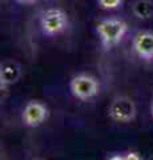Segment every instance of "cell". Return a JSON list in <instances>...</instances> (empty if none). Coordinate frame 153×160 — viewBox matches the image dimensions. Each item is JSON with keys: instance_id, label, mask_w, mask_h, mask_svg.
Wrapping results in <instances>:
<instances>
[{"instance_id": "1", "label": "cell", "mask_w": 153, "mask_h": 160, "mask_svg": "<svg viewBox=\"0 0 153 160\" xmlns=\"http://www.w3.org/2000/svg\"><path fill=\"white\" fill-rule=\"evenodd\" d=\"M127 29L128 26L124 20L115 18L104 19L97 24V33L100 36L103 47L107 49L117 46L127 33Z\"/></svg>"}, {"instance_id": "2", "label": "cell", "mask_w": 153, "mask_h": 160, "mask_svg": "<svg viewBox=\"0 0 153 160\" xmlns=\"http://www.w3.org/2000/svg\"><path fill=\"white\" fill-rule=\"evenodd\" d=\"M69 26L67 13L60 8H49L41 13L40 27L44 35L47 36H56L64 32Z\"/></svg>"}, {"instance_id": "3", "label": "cell", "mask_w": 153, "mask_h": 160, "mask_svg": "<svg viewBox=\"0 0 153 160\" xmlns=\"http://www.w3.org/2000/svg\"><path fill=\"white\" fill-rule=\"evenodd\" d=\"M69 88L72 95L79 100H91L100 91V84L97 80L87 73H80L73 76Z\"/></svg>"}, {"instance_id": "4", "label": "cell", "mask_w": 153, "mask_h": 160, "mask_svg": "<svg viewBox=\"0 0 153 160\" xmlns=\"http://www.w3.org/2000/svg\"><path fill=\"white\" fill-rule=\"evenodd\" d=\"M109 118L116 123H131L135 120L137 109L135 102L128 96H116L112 100L109 109Z\"/></svg>"}, {"instance_id": "5", "label": "cell", "mask_w": 153, "mask_h": 160, "mask_svg": "<svg viewBox=\"0 0 153 160\" xmlns=\"http://www.w3.org/2000/svg\"><path fill=\"white\" fill-rule=\"evenodd\" d=\"M23 123L27 127H39L48 118V108L40 102H29L23 109Z\"/></svg>"}, {"instance_id": "6", "label": "cell", "mask_w": 153, "mask_h": 160, "mask_svg": "<svg viewBox=\"0 0 153 160\" xmlns=\"http://www.w3.org/2000/svg\"><path fill=\"white\" fill-rule=\"evenodd\" d=\"M132 47L135 53L142 60L152 62L153 60V32L140 31L133 36Z\"/></svg>"}, {"instance_id": "7", "label": "cell", "mask_w": 153, "mask_h": 160, "mask_svg": "<svg viewBox=\"0 0 153 160\" xmlns=\"http://www.w3.org/2000/svg\"><path fill=\"white\" fill-rule=\"evenodd\" d=\"M22 78V67L20 64L12 60H6L0 67V83L2 88H6L11 84L16 83Z\"/></svg>"}, {"instance_id": "8", "label": "cell", "mask_w": 153, "mask_h": 160, "mask_svg": "<svg viewBox=\"0 0 153 160\" xmlns=\"http://www.w3.org/2000/svg\"><path fill=\"white\" fill-rule=\"evenodd\" d=\"M132 12L141 20L153 18V0H136L132 6Z\"/></svg>"}, {"instance_id": "9", "label": "cell", "mask_w": 153, "mask_h": 160, "mask_svg": "<svg viewBox=\"0 0 153 160\" xmlns=\"http://www.w3.org/2000/svg\"><path fill=\"white\" fill-rule=\"evenodd\" d=\"M122 0H98V6L104 9H115L120 7Z\"/></svg>"}, {"instance_id": "10", "label": "cell", "mask_w": 153, "mask_h": 160, "mask_svg": "<svg viewBox=\"0 0 153 160\" xmlns=\"http://www.w3.org/2000/svg\"><path fill=\"white\" fill-rule=\"evenodd\" d=\"M124 158H125V160H142L137 152H128Z\"/></svg>"}, {"instance_id": "11", "label": "cell", "mask_w": 153, "mask_h": 160, "mask_svg": "<svg viewBox=\"0 0 153 160\" xmlns=\"http://www.w3.org/2000/svg\"><path fill=\"white\" fill-rule=\"evenodd\" d=\"M108 160H125V158L121 156V155H113V156H111Z\"/></svg>"}, {"instance_id": "12", "label": "cell", "mask_w": 153, "mask_h": 160, "mask_svg": "<svg viewBox=\"0 0 153 160\" xmlns=\"http://www.w3.org/2000/svg\"><path fill=\"white\" fill-rule=\"evenodd\" d=\"M16 2L20 4H32V3H35L36 0H16Z\"/></svg>"}, {"instance_id": "13", "label": "cell", "mask_w": 153, "mask_h": 160, "mask_svg": "<svg viewBox=\"0 0 153 160\" xmlns=\"http://www.w3.org/2000/svg\"><path fill=\"white\" fill-rule=\"evenodd\" d=\"M152 115H153V102H152Z\"/></svg>"}]
</instances>
